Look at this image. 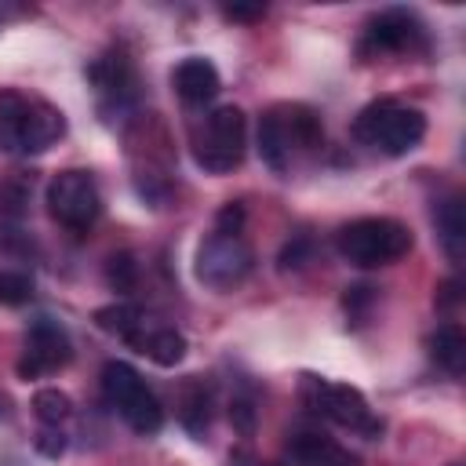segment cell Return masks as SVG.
<instances>
[{
	"label": "cell",
	"instance_id": "obj_19",
	"mask_svg": "<svg viewBox=\"0 0 466 466\" xmlns=\"http://www.w3.org/2000/svg\"><path fill=\"white\" fill-rule=\"evenodd\" d=\"M146 382H142V375L131 368V364H124V360H109L106 368H102V393H106V400L113 404V408H120L131 393H138Z\"/></svg>",
	"mask_w": 466,
	"mask_h": 466
},
{
	"label": "cell",
	"instance_id": "obj_10",
	"mask_svg": "<svg viewBox=\"0 0 466 466\" xmlns=\"http://www.w3.org/2000/svg\"><path fill=\"white\" fill-rule=\"evenodd\" d=\"M171 84H175V95H178L186 106H204V102H211V98L218 95V87H222L218 69H215L208 58H200V55L182 58V62L175 66V73H171Z\"/></svg>",
	"mask_w": 466,
	"mask_h": 466
},
{
	"label": "cell",
	"instance_id": "obj_13",
	"mask_svg": "<svg viewBox=\"0 0 466 466\" xmlns=\"http://www.w3.org/2000/svg\"><path fill=\"white\" fill-rule=\"evenodd\" d=\"M131 346H135L138 353H146L153 364H160V368H175V364H182V357H186V339H182L175 328H157V331H149V335H138Z\"/></svg>",
	"mask_w": 466,
	"mask_h": 466
},
{
	"label": "cell",
	"instance_id": "obj_27",
	"mask_svg": "<svg viewBox=\"0 0 466 466\" xmlns=\"http://www.w3.org/2000/svg\"><path fill=\"white\" fill-rule=\"evenodd\" d=\"M229 419H233V426H237L240 433H251V430H255V408H251V400H248V397H233Z\"/></svg>",
	"mask_w": 466,
	"mask_h": 466
},
{
	"label": "cell",
	"instance_id": "obj_26",
	"mask_svg": "<svg viewBox=\"0 0 466 466\" xmlns=\"http://www.w3.org/2000/svg\"><path fill=\"white\" fill-rule=\"evenodd\" d=\"M240 226H244V204H240V200H229V204L218 211L215 229H218V233H240Z\"/></svg>",
	"mask_w": 466,
	"mask_h": 466
},
{
	"label": "cell",
	"instance_id": "obj_32",
	"mask_svg": "<svg viewBox=\"0 0 466 466\" xmlns=\"http://www.w3.org/2000/svg\"><path fill=\"white\" fill-rule=\"evenodd\" d=\"M255 466H262V462H255Z\"/></svg>",
	"mask_w": 466,
	"mask_h": 466
},
{
	"label": "cell",
	"instance_id": "obj_33",
	"mask_svg": "<svg viewBox=\"0 0 466 466\" xmlns=\"http://www.w3.org/2000/svg\"><path fill=\"white\" fill-rule=\"evenodd\" d=\"M455 466H459V462H455Z\"/></svg>",
	"mask_w": 466,
	"mask_h": 466
},
{
	"label": "cell",
	"instance_id": "obj_7",
	"mask_svg": "<svg viewBox=\"0 0 466 466\" xmlns=\"http://www.w3.org/2000/svg\"><path fill=\"white\" fill-rule=\"evenodd\" d=\"M197 280L222 291V288H233L240 284L248 273H251V248L240 233H208L197 248Z\"/></svg>",
	"mask_w": 466,
	"mask_h": 466
},
{
	"label": "cell",
	"instance_id": "obj_29",
	"mask_svg": "<svg viewBox=\"0 0 466 466\" xmlns=\"http://www.w3.org/2000/svg\"><path fill=\"white\" fill-rule=\"evenodd\" d=\"M306 240H295V244H288L284 251H280V266L288 269V266H302V258H306Z\"/></svg>",
	"mask_w": 466,
	"mask_h": 466
},
{
	"label": "cell",
	"instance_id": "obj_16",
	"mask_svg": "<svg viewBox=\"0 0 466 466\" xmlns=\"http://www.w3.org/2000/svg\"><path fill=\"white\" fill-rule=\"evenodd\" d=\"M437 233H441V244L448 251V258H462L466 251V215H462V200L459 197H448L444 204H437Z\"/></svg>",
	"mask_w": 466,
	"mask_h": 466
},
{
	"label": "cell",
	"instance_id": "obj_25",
	"mask_svg": "<svg viewBox=\"0 0 466 466\" xmlns=\"http://www.w3.org/2000/svg\"><path fill=\"white\" fill-rule=\"evenodd\" d=\"M33 448L44 455V459H58L66 455V433L58 426H44L36 437H33Z\"/></svg>",
	"mask_w": 466,
	"mask_h": 466
},
{
	"label": "cell",
	"instance_id": "obj_6",
	"mask_svg": "<svg viewBox=\"0 0 466 466\" xmlns=\"http://www.w3.org/2000/svg\"><path fill=\"white\" fill-rule=\"evenodd\" d=\"M47 211L55 222H62L66 229H91L98 211H102V197L98 186L87 171L80 167H66L47 182Z\"/></svg>",
	"mask_w": 466,
	"mask_h": 466
},
{
	"label": "cell",
	"instance_id": "obj_18",
	"mask_svg": "<svg viewBox=\"0 0 466 466\" xmlns=\"http://www.w3.org/2000/svg\"><path fill=\"white\" fill-rule=\"evenodd\" d=\"M95 324L102 328V331H109V335H120V339H127V342H135L138 335H142V309L138 306H131V302H113V306H102V309H95Z\"/></svg>",
	"mask_w": 466,
	"mask_h": 466
},
{
	"label": "cell",
	"instance_id": "obj_20",
	"mask_svg": "<svg viewBox=\"0 0 466 466\" xmlns=\"http://www.w3.org/2000/svg\"><path fill=\"white\" fill-rule=\"evenodd\" d=\"M87 76L98 84V91L106 95H124L131 87V66L124 55H102L98 62H91Z\"/></svg>",
	"mask_w": 466,
	"mask_h": 466
},
{
	"label": "cell",
	"instance_id": "obj_24",
	"mask_svg": "<svg viewBox=\"0 0 466 466\" xmlns=\"http://www.w3.org/2000/svg\"><path fill=\"white\" fill-rule=\"evenodd\" d=\"M135 280H138V266H135V258H131L127 251L106 258V284H109L113 291H131Z\"/></svg>",
	"mask_w": 466,
	"mask_h": 466
},
{
	"label": "cell",
	"instance_id": "obj_15",
	"mask_svg": "<svg viewBox=\"0 0 466 466\" xmlns=\"http://www.w3.org/2000/svg\"><path fill=\"white\" fill-rule=\"evenodd\" d=\"M116 411H120V419H124V422H127L135 433H142V437H149V433H157V430L164 426L160 400H157V397H153L146 386H142L138 393H131V397H127V400H124Z\"/></svg>",
	"mask_w": 466,
	"mask_h": 466
},
{
	"label": "cell",
	"instance_id": "obj_11",
	"mask_svg": "<svg viewBox=\"0 0 466 466\" xmlns=\"http://www.w3.org/2000/svg\"><path fill=\"white\" fill-rule=\"evenodd\" d=\"M277 116L291 149H317L324 142V124L309 106H277Z\"/></svg>",
	"mask_w": 466,
	"mask_h": 466
},
{
	"label": "cell",
	"instance_id": "obj_17",
	"mask_svg": "<svg viewBox=\"0 0 466 466\" xmlns=\"http://www.w3.org/2000/svg\"><path fill=\"white\" fill-rule=\"evenodd\" d=\"M430 357L448 371V375H462L466 368V339L455 324H441L430 339Z\"/></svg>",
	"mask_w": 466,
	"mask_h": 466
},
{
	"label": "cell",
	"instance_id": "obj_30",
	"mask_svg": "<svg viewBox=\"0 0 466 466\" xmlns=\"http://www.w3.org/2000/svg\"><path fill=\"white\" fill-rule=\"evenodd\" d=\"M459 302V284L455 280H444L441 284V295H437V306H455Z\"/></svg>",
	"mask_w": 466,
	"mask_h": 466
},
{
	"label": "cell",
	"instance_id": "obj_5",
	"mask_svg": "<svg viewBox=\"0 0 466 466\" xmlns=\"http://www.w3.org/2000/svg\"><path fill=\"white\" fill-rule=\"evenodd\" d=\"M248 120L240 106H218L204 120V135L197 138V164L211 175H226L244 160Z\"/></svg>",
	"mask_w": 466,
	"mask_h": 466
},
{
	"label": "cell",
	"instance_id": "obj_12",
	"mask_svg": "<svg viewBox=\"0 0 466 466\" xmlns=\"http://www.w3.org/2000/svg\"><path fill=\"white\" fill-rule=\"evenodd\" d=\"M288 451L302 466H357V459L346 448H339L335 441H328L320 433H299V437H291Z\"/></svg>",
	"mask_w": 466,
	"mask_h": 466
},
{
	"label": "cell",
	"instance_id": "obj_22",
	"mask_svg": "<svg viewBox=\"0 0 466 466\" xmlns=\"http://www.w3.org/2000/svg\"><path fill=\"white\" fill-rule=\"evenodd\" d=\"M33 411H36V419L44 426H62L73 415V400H69V393L47 386V390H36L33 393Z\"/></svg>",
	"mask_w": 466,
	"mask_h": 466
},
{
	"label": "cell",
	"instance_id": "obj_9",
	"mask_svg": "<svg viewBox=\"0 0 466 466\" xmlns=\"http://www.w3.org/2000/svg\"><path fill=\"white\" fill-rule=\"evenodd\" d=\"M422 44V25L411 11H382L368 22L364 47L368 51H411Z\"/></svg>",
	"mask_w": 466,
	"mask_h": 466
},
{
	"label": "cell",
	"instance_id": "obj_23",
	"mask_svg": "<svg viewBox=\"0 0 466 466\" xmlns=\"http://www.w3.org/2000/svg\"><path fill=\"white\" fill-rule=\"evenodd\" d=\"M33 299V277L22 269H0V306H22Z\"/></svg>",
	"mask_w": 466,
	"mask_h": 466
},
{
	"label": "cell",
	"instance_id": "obj_3",
	"mask_svg": "<svg viewBox=\"0 0 466 466\" xmlns=\"http://www.w3.org/2000/svg\"><path fill=\"white\" fill-rule=\"evenodd\" d=\"M353 135L360 142L390 153V157H404L422 142L426 116L419 109H408V106H397L390 98H379V102L360 109V116L353 120Z\"/></svg>",
	"mask_w": 466,
	"mask_h": 466
},
{
	"label": "cell",
	"instance_id": "obj_21",
	"mask_svg": "<svg viewBox=\"0 0 466 466\" xmlns=\"http://www.w3.org/2000/svg\"><path fill=\"white\" fill-rule=\"evenodd\" d=\"M178 419L182 426L193 433V437H204L208 426H211V397L200 382H189L186 393H182V408H178Z\"/></svg>",
	"mask_w": 466,
	"mask_h": 466
},
{
	"label": "cell",
	"instance_id": "obj_14",
	"mask_svg": "<svg viewBox=\"0 0 466 466\" xmlns=\"http://www.w3.org/2000/svg\"><path fill=\"white\" fill-rule=\"evenodd\" d=\"M258 157L269 171H288V157H291V146L284 138V127H280V116L277 109H269L262 120H258Z\"/></svg>",
	"mask_w": 466,
	"mask_h": 466
},
{
	"label": "cell",
	"instance_id": "obj_2",
	"mask_svg": "<svg viewBox=\"0 0 466 466\" xmlns=\"http://www.w3.org/2000/svg\"><path fill=\"white\" fill-rule=\"evenodd\" d=\"M339 255L360 269L390 266L411 251V229L397 218H357L346 222L335 237Z\"/></svg>",
	"mask_w": 466,
	"mask_h": 466
},
{
	"label": "cell",
	"instance_id": "obj_4",
	"mask_svg": "<svg viewBox=\"0 0 466 466\" xmlns=\"http://www.w3.org/2000/svg\"><path fill=\"white\" fill-rule=\"evenodd\" d=\"M302 390V400L309 411L331 419L335 426H346V430H357L364 437H375L382 430V422L371 415L368 400L360 390L346 386V382H328V379H317V375H302L299 382Z\"/></svg>",
	"mask_w": 466,
	"mask_h": 466
},
{
	"label": "cell",
	"instance_id": "obj_31",
	"mask_svg": "<svg viewBox=\"0 0 466 466\" xmlns=\"http://www.w3.org/2000/svg\"><path fill=\"white\" fill-rule=\"evenodd\" d=\"M4 415H7V397L0 393V419H4Z\"/></svg>",
	"mask_w": 466,
	"mask_h": 466
},
{
	"label": "cell",
	"instance_id": "obj_8",
	"mask_svg": "<svg viewBox=\"0 0 466 466\" xmlns=\"http://www.w3.org/2000/svg\"><path fill=\"white\" fill-rule=\"evenodd\" d=\"M69 357H73V342H69L66 328L51 317H40L25 331V353L18 360V375L22 379H40V375L69 364Z\"/></svg>",
	"mask_w": 466,
	"mask_h": 466
},
{
	"label": "cell",
	"instance_id": "obj_1",
	"mask_svg": "<svg viewBox=\"0 0 466 466\" xmlns=\"http://www.w3.org/2000/svg\"><path fill=\"white\" fill-rule=\"evenodd\" d=\"M66 131V120L55 106L33 102L22 95H0V146L11 153H40L55 146Z\"/></svg>",
	"mask_w": 466,
	"mask_h": 466
},
{
	"label": "cell",
	"instance_id": "obj_28",
	"mask_svg": "<svg viewBox=\"0 0 466 466\" xmlns=\"http://www.w3.org/2000/svg\"><path fill=\"white\" fill-rule=\"evenodd\" d=\"M222 15L229 22H258L266 15V7L262 4H229V7H222Z\"/></svg>",
	"mask_w": 466,
	"mask_h": 466
}]
</instances>
